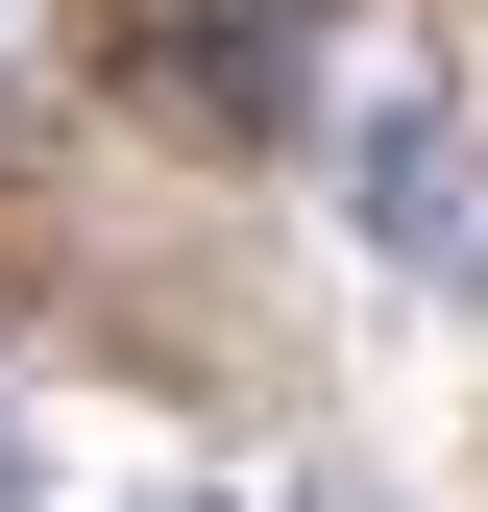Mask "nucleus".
<instances>
[{
    "instance_id": "obj_3",
    "label": "nucleus",
    "mask_w": 488,
    "mask_h": 512,
    "mask_svg": "<svg viewBox=\"0 0 488 512\" xmlns=\"http://www.w3.org/2000/svg\"><path fill=\"white\" fill-rule=\"evenodd\" d=\"M0 512H25V439H0Z\"/></svg>"
},
{
    "instance_id": "obj_2",
    "label": "nucleus",
    "mask_w": 488,
    "mask_h": 512,
    "mask_svg": "<svg viewBox=\"0 0 488 512\" xmlns=\"http://www.w3.org/2000/svg\"><path fill=\"white\" fill-rule=\"evenodd\" d=\"M342 196H366V244H391V269H440V293H488V147H464V122L415 98V74H391V98L342 122Z\"/></svg>"
},
{
    "instance_id": "obj_1",
    "label": "nucleus",
    "mask_w": 488,
    "mask_h": 512,
    "mask_svg": "<svg viewBox=\"0 0 488 512\" xmlns=\"http://www.w3.org/2000/svg\"><path fill=\"white\" fill-rule=\"evenodd\" d=\"M98 49H122V98L196 122V147H269V122L318 98V0H98Z\"/></svg>"
}]
</instances>
